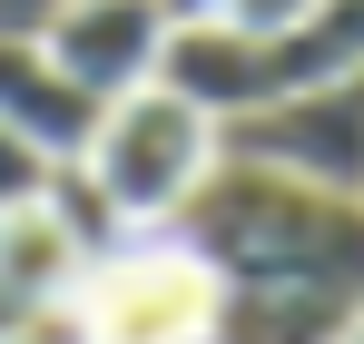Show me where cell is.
<instances>
[{
  "label": "cell",
  "mask_w": 364,
  "mask_h": 344,
  "mask_svg": "<svg viewBox=\"0 0 364 344\" xmlns=\"http://www.w3.org/2000/svg\"><path fill=\"white\" fill-rule=\"evenodd\" d=\"M168 236H178L217 286L364 305V197H325V187H305V177L217 158V177L197 187V207H187Z\"/></svg>",
  "instance_id": "6da1fadb"
},
{
  "label": "cell",
  "mask_w": 364,
  "mask_h": 344,
  "mask_svg": "<svg viewBox=\"0 0 364 344\" xmlns=\"http://www.w3.org/2000/svg\"><path fill=\"white\" fill-rule=\"evenodd\" d=\"M217 158H227V128L158 79V89H128V99L99 109V138H89L79 177L109 197V217L128 236H168L197 207V187L217 177Z\"/></svg>",
  "instance_id": "7a4b0ae2"
},
{
  "label": "cell",
  "mask_w": 364,
  "mask_h": 344,
  "mask_svg": "<svg viewBox=\"0 0 364 344\" xmlns=\"http://www.w3.org/2000/svg\"><path fill=\"white\" fill-rule=\"evenodd\" d=\"M217 305H227V286L178 236H128L89 266L69 315H79V344H207Z\"/></svg>",
  "instance_id": "3957f363"
},
{
  "label": "cell",
  "mask_w": 364,
  "mask_h": 344,
  "mask_svg": "<svg viewBox=\"0 0 364 344\" xmlns=\"http://www.w3.org/2000/svg\"><path fill=\"white\" fill-rule=\"evenodd\" d=\"M227 158L305 177V187H325V197H364V69L237 118V128H227Z\"/></svg>",
  "instance_id": "277c9868"
},
{
  "label": "cell",
  "mask_w": 364,
  "mask_h": 344,
  "mask_svg": "<svg viewBox=\"0 0 364 344\" xmlns=\"http://www.w3.org/2000/svg\"><path fill=\"white\" fill-rule=\"evenodd\" d=\"M168 40H178L168 0H69L40 50L69 69V89H89V99L109 109V99H128V89H158Z\"/></svg>",
  "instance_id": "5b68a950"
},
{
  "label": "cell",
  "mask_w": 364,
  "mask_h": 344,
  "mask_svg": "<svg viewBox=\"0 0 364 344\" xmlns=\"http://www.w3.org/2000/svg\"><path fill=\"white\" fill-rule=\"evenodd\" d=\"M0 128H20L50 168H79L99 138V99L69 89V69L40 40H0Z\"/></svg>",
  "instance_id": "8992f818"
},
{
  "label": "cell",
  "mask_w": 364,
  "mask_h": 344,
  "mask_svg": "<svg viewBox=\"0 0 364 344\" xmlns=\"http://www.w3.org/2000/svg\"><path fill=\"white\" fill-rule=\"evenodd\" d=\"M89 266H99V246L69 227L50 197H30V207H10V217H0V286L20 295L30 315H60V305H79Z\"/></svg>",
  "instance_id": "52a82bcc"
},
{
  "label": "cell",
  "mask_w": 364,
  "mask_h": 344,
  "mask_svg": "<svg viewBox=\"0 0 364 344\" xmlns=\"http://www.w3.org/2000/svg\"><path fill=\"white\" fill-rule=\"evenodd\" d=\"M345 315H355V305H335V295H256V286H227L207 344H345Z\"/></svg>",
  "instance_id": "ba28073f"
},
{
  "label": "cell",
  "mask_w": 364,
  "mask_h": 344,
  "mask_svg": "<svg viewBox=\"0 0 364 344\" xmlns=\"http://www.w3.org/2000/svg\"><path fill=\"white\" fill-rule=\"evenodd\" d=\"M50 177H60V168H50L20 128H0V217H10V207H30V197H50Z\"/></svg>",
  "instance_id": "9c48e42d"
},
{
  "label": "cell",
  "mask_w": 364,
  "mask_h": 344,
  "mask_svg": "<svg viewBox=\"0 0 364 344\" xmlns=\"http://www.w3.org/2000/svg\"><path fill=\"white\" fill-rule=\"evenodd\" d=\"M305 10H315V0H217L207 20H227V30H246V40H286Z\"/></svg>",
  "instance_id": "30bf717a"
},
{
  "label": "cell",
  "mask_w": 364,
  "mask_h": 344,
  "mask_svg": "<svg viewBox=\"0 0 364 344\" xmlns=\"http://www.w3.org/2000/svg\"><path fill=\"white\" fill-rule=\"evenodd\" d=\"M60 10H69V0H0V40H50Z\"/></svg>",
  "instance_id": "8fae6325"
},
{
  "label": "cell",
  "mask_w": 364,
  "mask_h": 344,
  "mask_svg": "<svg viewBox=\"0 0 364 344\" xmlns=\"http://www.w3.org/2000/svg\"><path fill=\"white\" fill-rule=\"evenodd\" d=\"M0 344H79V315H30V325H20V335H0Z\"/></svg>",
  "instance_id": "7c38bea8"
},
{
  "label": "cell",
  "mask_w": 364,
  "mask_h": 344,
  "mask_svg": "<svg viewBox=\"0 0 364 344\" xmlns=\"http://www.w3.org/2000/svg\"><path fill=\"white\" fill-rule=\"evenodd\" d=\"M20 325H30V305H20V295L0 286V335H20Z\"/></svg>",
  "instance_id": "4fadbf2b"
},
{
  "label": "cell",
  "mask_w": 364,
  "mask_h": 344,
  "mask_svg": "<svg viewBox=\"0 0 364 344\" xmlns=\"http://www.w3.org/2000/svg\"><path fill=\"white\" fill-rule=\"evenodd\" d=\"M207 10H217V0H168V20H207Z\"/></svg>",
  "instance_id": "5bb4252c"
},
{
  "label": "cell",
  "mask_w": 364,
  "mask_h": 344,
  "mask_svg": "<svg viewBox=\"0 0 364 344\" xmlns=\"http://www.w3.org/2000/svg\"><path fill=\"white\" fill-rule=\"evenodd\" d=\"M345 344H364V305H355V315H345Z\"/></svg>",
  "instance_id": "9a60e30c"
}]
</instances>
